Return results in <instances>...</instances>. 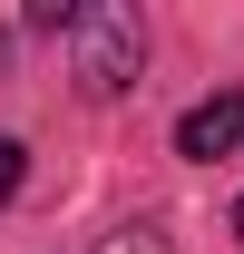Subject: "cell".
I'll return each mask as SVG.
<instances>
[{
    "instance_id": "1",
    "label": "cell",
    "mask_w": 244,
    "mask_h": 254,
    "mask_svg": "<svg viewBox=\"0 0 244 254\" xmlns=\"http://www.w3.org/2000/svg\"><path fill=\"white\" fill-rule=\"evenodd\" d=\"M137 59H147V20H137L127 0L78 10V88L88 98H118L127 78H137Z\"/></svg>"
},
{
    "instance_id": "3",
    "label": "cell",
    "mask_w": 244,
    "mask_h": 254,
    "mask_svg": "<svg viewBox=\"0 0 244 254\" xmlns=\"http://www.w3.org/2000/svg\"><path fill=\"white\" fill-rule=\"evenodd\" d=\"M98 254H166V235H156V225H118Z\"/></svg>"
},
{
    "instance_id": "2",
    "label": "cell",
    "mask_w": 244,
    "mask_h": 254,
    "mask_svg": "<svg viewBox=\"0 0 244 254\" xmlns=\"http://www.w3.org/2000/svg\"><path fill=\"white\" fill-rule=\"evenodd\" d=\"M235 137H244V78H235V88H215V98H195V108L176 118V157L205 166V157H225Z\"/></svg>"
},
{
    "instance_id": "5",
    "label": "cell",
    "mask_w": 244,
    "mask_h": 254,
    "mask_svg": "<svg viewBox=\"0 0 244 254\" xmlns=\"http://www.w3.org/2000/svg\"><path fill=\"white\" fill-rule=\"evenodd\" d=\"M235 235H244V195H235Z\"/></svg>"
},
{
    "instance_id": "4",
    "label": "cell",
    "mask_w": 244,
    "mask_h": 254,
    "mask_svg": "<svg viewBox=\"0 0 244 254\" xmlns=\"http://www.w3.org/2000/svg\"><path fill=\"white\" fill-rule=\"evenodd\" d=\"M20 166H30V147H20V137H0V205L20 195Z\"/></svg>"
}]
</instances>
